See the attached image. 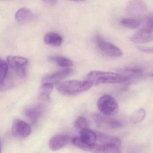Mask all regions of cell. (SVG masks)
<instances>
[{
    "mask_svg": "<svg viewBox=\"0 0 153 153\" xmlns=\"http://www.w3.org/2000/svg\"><path fill=\"white\" fill-rule=\"evenodd\" d=\"M85 80L93 85L104 84H120L127 82L128 78L118 73L92 71L86 75Z\"/></svg>",
    "mask_w": 153,
    "mask_h": 153,
    "instance_id": "1",
    "label": "cell"
},
{
    "mask_svg": "<svg viewBox=\"0 0 153 153\" xmlns=\"http://www.w3.org/2000/svg\"><path fill=\"white\" fill-rule=\"evenodd\" d=\"M93 85L88 81L68 80L58 83L56 88L59 92L68 96L77 95L89 90Z\"/></svg>",
    "mask_w": 153,
    "mask_h": 153,
    "instance_id": "2",
    "label": "cell"
},
{
    "mask_svg": "<svg viewBox=\"0 0 153 153\" xmlns=\"http://www.w3.org/2000/svg\"><path fill=\"white\" fill-rule=\"evenodd\" d=\"M71 142L77 148L90 151L91 148L96 143V132L88 128L80 130L79 137L73 138Z\"/></svg>",
    "mask_w": 153,
    "mask_h": 153,
    "instance_id": "3",
    "label": "cell"
},
{
    "mask_svg": "<svg viewBox=\"0 0 153 153\" xmlns=\"http://www.w3.org/2000/svg\"><path fill=\"white\" fill-rule=\"evenodd\" d=\"M153 39V19L151 16L148 18L146 25L133 35L130 40L134 43L144 44L152 42Z\"/></svg>",
    "mask_w": 153,
    "mask_h": 153,
    "instance_id": "4",
    "label": "cell"
},
{
    "mask_svg": "<svg viewBox=\"0 0 153 153\" xmlns=\"http://www.w3.org/2000/svg\"><path fill=\"white\" fill-rule=\"evenodd\" d=\"M97 106L101 112L105 116L115 115L119 111L117 101L110 95H104L101 97L97 102Z\"/></svg>",
    "mask_w": 153,
    "mask_h": 153,
    "instance_id": "5",
    "label": "cell"
},
{
    "mask_svg": "<svg viewBox=\"0 0 153 153\" xmlns=\"http://www.w3.org/2000/svg\"><path fill=\"white\" fill-rule=\"evenodd\" d=\"M7 61L8 64L14 70L19 76L24 78L26 76L27 67L28 63L27 59L19 56H9Z\"/></svg>",
    "mask_w": 153,
    "mask_h": 153,
    "instance_id": "6",
    "label": "cell"
},
{
    "mask_svg": "<svg viewBox=\"0 0 153 153\" xmlns=\"http://www.w3.org/2000/svg\"><path fill=\"white\" fill-rule=\"evenodd\" d=\"M97 47L101 52L106 56L118 58L123 55L121 50L114 45L105 41L102 37L97 36L96 37Z\"/></svg>",
    "mask_w": 153,
    "mask_h": 153,
    "instance_id": "7",
    "label": "cell"
},
{
    "mask_svg": "<svg viewBox=\"0 0 153 153\" xmlns=\"http://www.w3.org/2000/svg\"><path fill=\"white\" fill-rule=\"evenodd\" d=\"M94 119L97 126L105 129L117 128L121 127L122 125L118 120L98 114L94 115Z\"/></svg>",
    "mask_w": 153,
    "mask_h": 153,
    "instance_id": "8",
    "label": "cell"
},
{
    "mask_svg": "<svg viewBox=\"0 0 153 153\" xmlns=\"http://www.w3.org/2000/svg\"><path fill=\"white\" fill-rule=\"evenodd\" d=\"M31 128L28 123L20 120H16L12 127V134L18 138H25L30 135Z\"/></svg>",
    "mask_w": 153,
    "mask_h": 153,
    "instance_id": "9",
    "label": "cell"
},
{
    "mask_svg": "<svg viewBox=\"0 0 153 153\" xmlns=\"http://www.w3.org/2000/svg\"><path fill=\"white\" fill-rule=\"evenodd\" d=\"M69 140V136L66 134L55 135L50 140L49 147L53 151H57L66 146Z\"/></svg>",
    "mask_w": 153,
    "mask_h": 153,
    "instance_id": "10",
    "label": "cell"
},
{
    "mask_svg": "<svg viewBox=\"0 0 153 153\" xmlns=\"http://www.w3.org/2000/svg\"><path fill=\"white\" fill-rule=\"evenodd\" d=\"M72 71L71 69L66 68L47 75L43 79V84L50 83L53 85L54 83H58L62 79L68 76Z\"/></svg>",
    "mask_w": 153,
    "mask_h": 153,
    "instance_id": "11",
    "label": "cell"
},
{
    "mask_svg": "<svg viewBox=\"0 0 153 153\" xmlns=\"http://www.w3.org/2000/svg\"><path fill=\"white\" fill-rule=\"evenodd\" d=\"M45 110L44 105H39L27 109L25 111V115L32 122L35 123L42 116Z\"/></svg>",
    "mask_w": 153,
    "mask_h": 153,
    "instance_id": "12",
    "label": "cell"
},
{
    "mask_svg": "<svg viewBox=\"0 0 153 153\" xmlns=\"http://www.w3.org/2000/svg\"><path fill=\"white\" fill-rule=\"evenodd\" d=\"M90 152L93 153H121L119 146L97 143L91 148Z\"/></svg>",
    "mask_w": 153,
    "mask_h": 153,
    "instance_id": "13",
    "label": "cell"
},
{
    "mask_svg": "<svg viewBox=\"0 0 153 153\" xmlns=\"http://www.w3.org/2000/svg\"><path fill=\"white\" fill-rule=\"evenodd\" d=\"M8 72L7 62L0 58V91H5L11 87V85H7L6 80Z\"/></svg>",
    "mask_w": 153,
    "mask_h": 153,
    "instance_id": "14",
    "label": "cell"
},
{
    "mask_svg": "<svg viewBox=\"0 0 153 153\" xmlns=\"http://www.w3.org/2000/svg\"><path fill=\"white\" fill-rule=\"evenodd\" d=\"M96 134L97 142H99V144L114 145L120 146L121 140L117 137L100 132H96Z\"/></svg>",
    "mask_w": 153,
    "mask_h": 153,
    "instance_id": "15",
    "label": "cell"
},
{
    "mask_svg": "<svg viewBox=\"0 0 153 153\" xmlns=\"http://www.w3.org/2000/svg\"><path fill=\"white\" fill-rule=\"evenodd\" d=\"M45 43L53 46H60L63 42L62 36L57 33L50 32L45 35L44 38Z\"/></svg>",
    "mask_w": 153,
    "mask_h": 153,
    "instance_id": "16",
    "label": "cell"
},
{
    "mask_svg": "<svg viewBox=\"0 0 153 153\" xmlns=\"http://www.w3.org/2000/svg\"><path fill=\"white\" fill-rule=\"evenodd\" d=\"M33 13L30 10L23 8L16 12L15 18L18 22L23 24L30 20L33 17Z\"/></svg>",
    "mask_w": 153,
    "mask_h": 153,
    "instance_id": "17",
    "label": "cell"
},
{
    "mask_svg": "<svg viewBox=\"0 0 153 153\" xmlns=\"http://www.w3.org/2000/svg\"><path fill=\"white\" fill-rule=\"evenodd\" d=\"M146 7L141 1H132L128 7V12L130 14H140L145 11Z\"/></svg>",
    "mask_w": 153,
    "mask_h": 153,
    "instance_id": "18",
    "label": "cell"
},
{
    "mask_svg": "<svg viewBox=\"0 0 153 153\" xmlns=\"http://www.w3.org/2000/svg\"><path fill=\"white\" fill-rule=\"evenodd\" d=\"M120 23L125 27L131 29L138 28L141 25V20L137 19H123L121 20Z\"/></svg>",
    "mask_w": 153,
    "mask_h": 153,
    "instance_id": "19",
    "label": "cell"
},
{
    "mask_svg": "<svg viewBox=\"0 0 153 153\" xmlns=\"http://www.w3.org/2000/svg\"><path fill=\"white\" fill-rule=\"evenodd\" d=\"M50 59L55 62L58 66L62 68H68L73 64L71 60L62 56H53L50 58Z\"/></svg>",
    "mask_w": 153,
    "mask_h": 153,
    "instance_id": "20",
    "label": "cell"
},
{
    "mask_svg": "<svg viewBox=\"0 0 153 153\" xmlns=\"http://www.w3.org/2000/svg\"><path fill=\"white\" fill-rule=\"evenodd\" d=\"M122 72L130 77L140 76L143 75L144 71L140 67H128L123 69Z\"/></svg>",
    "mask_w": 153,
    "mask_h": 153,
    "instance_id": "21",
    "label": "cell"
},
{
    "mask_svg": "<svg viewBox=\"0 0 153 153\" xmlns=\"http://www.w3.org/2000/svg\"><path fill=\"white\" fill-rule=\"evenodd\" d=\"M146 116V111L143 108H140L136 111L130 117V122L133 124H137L143 121Z\"/></svg>",
    "mask_w": 153,
    "mask_h": 153,
    "instance_id": "22",
    "label": "cell"
},
{
    "mask_svg": "<svg viewBox=\"0 0 153 153\" xmlns=\"http://www.w3.org/2000/svg\"><path fill=\"white\" fill-rule=\"evenodd\" d=\"M75 127L78 129L82 130L83 129L88 128L89 123L88 121L85 117L80 116L75 121L74 123Z\"/></svg>",
    "mask_w": 153,
    "mask_h": 153,
    "instance_id": "23",
    "label": "cell"
},
{
    "mask_svg": "<svg viewBox=\"0 0 153 153\" xmlns=\"http://www.w3.org/2000/svg\"><path fill=\"white\" fill-rule=\"evenodd\" d=\"M53 85L50 83H43L42 85L40 87V93L47 94L50 95L53 90Z\"/></svg>",
    "mask_w": 153,
    "mask_h": 153,
    "instance_id": "24",
    "label": "cell"
},
{
    "mask_svg": "<svg viewBox=\"0 0 153 153\" xmlns=\"http://www.w3.org/2000/svg\"><path fill=\"white\" fill-rule=\"evenodd\" d=\"M137 49L139 51L144 53H153V49L152 47L147 48V47H142V46H138Z\"/></svg>",
    "mask_w": 153,
    "mask_h": 153,
    "instance_id": "25",
    "label": "cell"
},
{
    "mask_svg": "<svg viewBox=\"0 0 153 153\" xmlns=\"http://www.w3.org/2000/svg\"><path fill=\"white\" fill-rule=\"evenodd\" d=\"M45 2H46L48 5H51V6H53V5L57 4V1H46Z\"/></svg>",
    "mask_w": 153,
    "mask_h": 153,
    "instance_id": "26",
    "label": "cell"
},
{
    "mask_svg": "<svg viewBox=\"0 0 153 153\" xmlns=\"http://www.w3.org/2000/svg\"><path fill=\"white\" fill-rule=\"evenodd\" d=\"M0 153H1V144H0Z\"/></svg>",
    "mask_w": 153,
    "mask_h": 153,
    "instance_id": "27",
    "label": "cell"
}]
</instances>
